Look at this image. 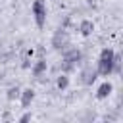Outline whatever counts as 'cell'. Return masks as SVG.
I'll list each match as a JSON object with an SVG mask.
<instances>
[{"label":"cell","instance_id":"1","mask_svg":"<svg viewBox=\"0 0 123 123\" xmlns=\"http://www.w3.org/2000/svg\"><path fill=\"white\" fill-rule=\"evenodd\" d=\"M113 56H115V50L110 46H104L100 50L96 65H94L98 77H111L113 75Z\"/></svg>","mask_w":123,"mask_h":123},{"label":"cell","instance_id":"2","mask_svg":"<svg viewBox=\"0 0 123 123\" xmlns=\"http://www.w3.org/2000/svg\"><path fill=\"white\" fill-rule=\"evenodd\" d=\"M60 54H62V60H63V62H69V63H73L75 67H79V65H85V63H86V58H85L83 50H81V48H77V46H73V44L65 46Z\"/></svg>","mask_w":123,"mask_h":123},{"label":"cell","instance_id":"3","mask_svg":"<svg viewBox=\"0 0 123 123\" xmlns=\"http://www.w3.org/2000/svg\"><path fill=\"white\" fill-rule=\"evenodd\" d=\"M31 13H33V19H35L37 27H38V29H44L46 17H48L46 0H33V4H31Z\"/></svg>","mask_w":123,"mask_h":123},{"label":"cell","instance_id":"4","mask_svg":"<svg viewBox=\"0 0 123 123\" xmlns=\"http://www.w3.org/2000/svg\"><path fill=\"white\" fill-rule=\"evenodd\" d=\"M50 44H52V48H54V50L62 52L65 46H69V44H71L69 31H67V29H62V27H58V29L54 31V35H52V40H50Z\"/></svg>","mask_w":123,"mask_h":123},{"label":"cell","instance_id":"5","mask_svg":"<svg viewBox=\"0 0 123 123\" xmlns=\"http://www.w3.org/2000/svg\"><path fill=\"white\" fill-rule=\"evenodd\" d=\"M96 79H98L96 67H92V65H88V63L81 65V71H79V83H81L83 86H92V85L96 83Z\"/></svg>","mask_w":123,"mask_h":123},{"label":"cell","instance_id":"6","mask_svg":"<svg viewBox=\"0 0 123 123\" xmlns=\"http://www.w3.org/2000/svg\"><path fill=\"white\" fill-rule=\"evenodd\" d=\"M35 96H37V92H35V88H31V86H27V88H21V94H19V104H21V108H31V104L35 102Z\"/></svg>","mask_w":123,"mask_h":123},{"label":"cell","instance_id":"7","mask_svg":"<svg viewBox=\"0 0 123 123\" xmlns=\"http://www.w3.org/2000/svg\"><path fill=\"white\" fill-rule=\"evenodd\" d=\"M94 29H96V25H94L92 19H81L79 25H77V33H79L81 37H85V38H86V37H92Z\"/></svg>","mask_w":123,"mask_h":123},{"label":"cell","instance_id":"8","mask_svg":"<svg viewBox=\"0 0 123 123\" xmlns=\"http://www.w3.org/2000/svg\"><path fill=\"white\" fill-rule=\"evenodd\" d=\"M46 71H48L46 58H37V62H33V65H31V75L33 77H40V75H46Z\"/></svg>","mask_w":123,"mask_h":123},{"label":"cell","instance_id":"9","mask_svg":"<svg viewBox=\"0 0 123 123\" xmlns=\"http://www.w3.org/2000/svg\"><path fill=\"white\" fill-rule=\"evenodd\" d=\"M111 92H113V85H111L110 81H104V83L96 88V98H98V100H106V98L111 96Z\"/></svg>","mask_w":123,"mask_h":123},{"label":"cell","instance_id":"10","mask_svg":"<svg viewBox=\"0 0 123 123\" xmlns=\"http://www.w3.org/2000/svg\"><path fill=\"white\" fill-rule=\"evenodd\" d=\"M69 85H71V81H69V75H65V73H58L56 75V88L58 90H67L69 88Z\"/></svg>","mask_w":123,"mask_h":123},{"label":"cell","instance_id":"11","mask_svg":"<svg viewBox=\"0 0 123 123\" xmlns=\"http://www.w3.org/2000/svg\"><path fill=\"white\" fill-rule=\"evenodd\" d=\"M19 94H21V88H19L17 85H10L8 90H6V98H8L10 102H15V100L19 98Z\"/></svg>","mask_w":123,"mask_h":123},{"label":"cell","instance_id":"12","mask_svg":"<svg viewBox=\"0 0 123 123\" xmlns=\"http://www.w3.org/2000/svg\"><path fill=\"white\" fill-rule=\"evenodd\" d=\"M94 119H96V113H94L92 110L83 111V113H81V117H79V121H81V123H94Z\"/></svg>","mask_w":123,"mask_h":123},{"label":"cell","instance_id":"13","mask_svg":"<svg viewBox=\"0 0 123 123\" xmlns=\"http://www.w3.org/2000/svg\"><path fill=\"white\" fill-rule=\"evenodd\" d=\"M35 58V48L33 46H23L21 48V60H33Z\"/></svg>","mask_w":123,"mask_h":123},{"label":"cell","instance_id":"14","mask_svg":"<svg viewBox=\"0 0 123 123\" xmlns=\"http://www.w3.org/2000/svg\"><path fill=\"white\" fill-rule=\"evenodd\" d=\"M60 27L69 31V27H73V19H71V15H63V17H62V21H60Z\"/></svg>","mask_w":123,"mask_h":123},{"label":"cell","instance_id":"15","mask_svg":"<svg viewBox=\"0 0 123 123\" xmlns=\"http://www.w3.org/2000/svg\"><path fill=\"white\" fill-rule=\"evenodd\" d=\"M35 54H37V58H46V48L42 44H38V48H35Z\"/></svg>","mask_w":123,"mask_h":123},{"label":"cell","instance_id":"16","mask_svg":"<svg viewBox=\"0 0 123 123\" xmlns=\"http://www.w3.org/2000/svg\"><path fill=\"white\" fill-rule=\"evenodd\" d=\"M15 123H31V113H29V111H25V113L15 121Z\"/></svg>","mask_w":123,"mask_h":123},{"label":"cell","instance_id":"17","mask_svg":"<svg viewBox=\"0 0 123 123\" xmlns=\"http://www.w3.org/2000/svg\"><path fill=\"white\" fill-rule=\"evenodd\" d=\"M31 65H33L31 60H21V69H31Z\"/></svg>","mask_w":123,"mask_h":123},{"label":"cell","instance_id":"18","mask_svg":"<svg viewBox=\"0 0 123 123\" xmlns=\"http://www.w3.org/2000/svg\"><path fill=\"white\" fill-rule=\"evenodd\" d=\"M86 6L88 8H96V0H86Z\"/></svg>","mask_w":123,"mask_h":123},{"label":"cell","instance_id":"19","mask_svg":"<svg viewBox=\"0 0 123 123\" xmlns=\"http://www.w3.org/2000/svg\"><path fill=\"white\" fill-rule=\"evenodd\" d=\"M102 123H111V121H108V119H104V121H102Z\"/></svg>","mask_w":123,"mask_h":123},{"label":"cell","instance_id":"20","mask_svg":"<svg viewBox=\"0 0 123 123\" xmlns=\"http://www.w3.org/2000/svg\"><path fill=\"white\" fill-rule=\"evenodd\" d=\"M94 123H96V121H94Z\"/></svg>","mask_w":123,"mask_h":123}]
</instances>
